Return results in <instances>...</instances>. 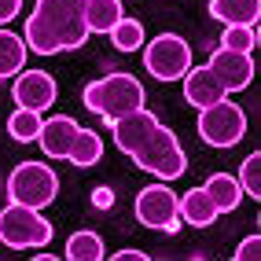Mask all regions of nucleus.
I'll return each instance as SVG.
<instances>
[{"label": "nucleus", "instance_id": "obj_25", "mask_svg": "<svg viewBox=\"0 0 261 261\" xmlns=\"http://www.w3.org/2000/svg\"><path fill=\"white\" fill-rule=\"evenodd\" d=\"M257 254H261V236H247L236 250V261H254Z\"/></svg>", "mask_w": 261, "mask_h": 261}, {"label": "nucleus", "instance_id": "obj_17", "mask_svg": "<svg viewBox=\"0 0 261 261\" xmlns=\"http://www.w3.org/2000/svg\"><path fill=\"white\" fill-rule=\"evenodd\" d=\"M125 15H121V0H89L85 4V22L92 33H111Z\"/></svg>", "mask_w": 261, "mask_h": 261}, {"label": "nucleus", "instance_id": "obj_16", "mask_svg": "<svg viewBox=\"0 0 261 261\" xmlns=\"http://www.w3.org/2000/svg\"><path fill=\"white\" fill-rule=\"evenodd\" d=\"M202 188H206V195H210V202L217 206V214H228V210H236V206H239V199H243V188H239V180H236V177H228V173H214V177L206 180Z\"/></svg>", "mask_w": 261, "mask_h": 261}, {"label": "nucleus", "instance_id": "obj_6", "mask_svg": "<svg viewBox=\"0 0 261 261\" xmlns=\"http://www.w3.org/2000/svg\"><path fill=\"white\" fill-rule=\"evenodd\" d=\"M247 133V114L232 99H217L214 107L199 114V136L210 147H236Z\"/></svg>", "mask_w": 261, "mask_h": 261}, {"label": "nucleus", "instance_id": "obj_13", "mask_svg": "<svg viewBox=\"0 0 261 261\" xmlns=\"http://www.w3.org/2000/svg\"><path fill=\"white\" fill-rule=\"evenodd\" d=\"M228 92L221 89V81L210 74V66H188V74H184V99L191 103V107H214L217 99H224Z\"/></svg>", "mask_w": 261, "mask_h": 261}, {"label": "nucleus", "instance_id": "obj_15", "mask_svg": "<svg viewBox=\"0 0 261 261\" xmlns=\"http://www.w3.org/2000/svg\"><path fill=\"white\" fill-rule=\"evenodd\" d=\"M217 217H221V214H217V206L210 202V195H206V188L184 191V199H180V221L195 224V228H210Z\"/></svg>", "mask_w": 261, "mask_h": 261}, {"label": "nucleus", "instance_id": "obj_12", "mask_svg": "<svg viewBox=\"0 0 261 261\" xmlns=\"http://www.w3.org/2000/svg\"><path fill=\"white\" fill-rule=\"evenodd\" d=\"M77 121L74 118H66V114H56V118H48L41 121V133H37V144L44 147L48 159H66L70 154V144H74V136H77Z\"/></svg>", "mask_w": 261, "mask_h": 261}, {"label": "nucleus", "instance_id": "obj_11", "mask_svg": "<svg viewBox=\"0 0 261 261\" xmlns=\"http://www.w3.org/2000/svg\"><path fill=\"white\" fill-rule=\"evenodd\" d=\"M11 96L26 111H44V107L56 103V81H51L44 70H26V74H19Z\"/></svg>", "mask_w": 261, "mask_h": 261}, {"label": "nucleus", "instance_id": "obj_19", "mask_svg": "<svg viewBox=\"0 0 261 261\" xmlns=\"http://www.w3.org/2000/svg\"><path fill=\"white\" fill-rule=\"evenodd\" d=\"M74 166H81V169H89V166H96L99 159H103V140L92 133V129H77V136H74V144H70V154H66Z\"/></svg>", "mask_w": 261, "mask_h": 261}, {"label": "nucleus", "instance_id": "obj_1", "mask_svg": "<svg viewBox=\"0 0 261 261\" xmlns=\"http://www.w3.org/2000/svg\"><path fill=\"white\" fill-rule=\"evenodd\" d=\"M85 4L89 0H37L26 19V48H33V56L81 48L92 33L85 22Z\"/></svg>", "mask_w": 261, "mask_h": 261}, {"label": "nucleus", "instance_id": "obj_2", "mask_svg": "<svg viewBox=\"0 0 261 261\" xmlns=\"http://www.w3.org/2000/svg\"><path fill=\"white\" fill-rule=\"evenodd\" d=\"M85 107L111 125L121 114L144 107V85L133 74H107V77H99L85 89Z\"/></svg>", "mask_w": 261, "mask_h": 261}, {"label": "nucleus", "instance_id": "obj_7", "mask_svg": "<svg viewBox=\"0 0 261 261\" xmlns=\"http://www.w3.org/2000/svg\"><path fill=\"white\" fill-rule=\"evenodd\" d=\"M144 66L151 70V77L159 81H180L191 66V48L177 33H159L147 48H144Z\"/></svg>", "mask_w": 261, "mask_h": 261}, {"label": "nucleus", "instance_id": "obj_20", "mask_svg": "<svg viewBox=\"0 0 261 261\" xmlns=\"http://www.w3.org/2000/svg\"><path fill=\"white\" fill-rule=\"evenodd\" d=\"M66 257L70 261H99L103 257V239L96 232H74L66 239Z\"/></svg>", "mask_w": 261, "mask_h": 261}, {"label": "nucleus", "instance_id": "obj_28", "mask_svg": "<svg viewBox=\"0 0 261 261\" xmlns=\"http://www.w3.org/2000/svg\"><path fill=\"white\" fill-rule=\"evenodd\" d=\"M114 257H118V261H147V254H144V250H118Z\"/></svg>", "mask_w": 261, "mask_h": 261}, {"label": "nucleus", "instance_id": "obj_8", "mask_svg": "<svg viewBox=\"0 0 261 261\" xmlns=\"http://www.w3.org/2000/svg\"><path fill=\"white\" fill-rule=\"evenodd\" d=\"M173 217H180V199L173 195L169 184H147L136 195V221L147 228H166Z\"/></svg>", "mask_w": 261, "mask_h": 261}, {"label": "nucleus", "instance_id": "obj_22", "mask_svg": "<svg viewBox=\"0 0 261 261\" xmlns=\"http://www.w3.org/2000/svg\"><path fill=\"white\" fill-rule=\"evenodd\" d=\"M111 41L118 51H136L144 44V26L136 22V19H121L114 30H111Z\"/></svg>", "mask_w": 261, "mask_h": 261}, {"label": "nucleus", "instance_id": "obj_26", "mask_svg": "<svg viewBox=\"0 0 261 261\" xmlns=\"http://www.w3.org/2000/svg\"><path fill=\"white\" fill-rule=\"evenodd\" d=\"M19 11H22V0H0V26H8Z\"/></svg>", "mask_w": 261, "mask_h": 261}, {"label": "nucleus", "instance_id": "obj_18", "mask_svg": "<svg viewBox=\"0 0 261 261\" xmlns=\"http://www.w3.org/2000/svg\"><path fill=\"white\" fill-rule=\"evenodd\" d=\"M26 63V41L11 30H0V81L15 77Z\"/></svg>", "mask_w": 261, "mask_h": 261}, {"label": "nucleus", "instance_id": "obj_29", "mask_svg": "<svg viewBox=\"0 0 261 261\" xmlns=\"http://www.w3.org/2000/svg\"><path fill=\"white\" fill-rule=\"evenodd\" d=\"M162 232H169V236H177V232H180V217H173V221L166 224V228H162Z\"/></svg>", "mask_w": 261, "mask_h": 261}, {"label": "nucleus", "instance_id": "obj_4", "mask_svg": "<svg viewBox=\"0 0 261 261\" xmlns=\"http://www.w3.org/2000/svg\"><path fill=\"white\" fill-rule=\"evenodd\" d=\"M59 195V177L44 162H22L11 169L8 177V202L30 206V210H44Z\"/></svg>", "mask_w": 261, "mask_h": 261}, {"label": "nucleus", "instance_id": "obj_5", "mask_svg": "<svg viewBox=\"0 0 261 261\" xmlns=\"http://www.w3.org/2000/svg\"><path fill=\"white\" fill-rule=\"evenodd\" d=\"M0 239L8 243L11 250H33V247H44L51 239V221L41 217L37 210L19 202H8L0 210Z\"/></svg>", "mask_w": 261, "mask_h": 261}, {"label": "nucleus", "instance_id": "obj_14", "mask_svg": "<svg viewBox=\"0 0 261 261\" xmlns=\"http://www.w3.org/2000/svg\"><path fill=\"white\" fill-rule=\"evenodd\" d=\"M261 15V0H210V19L224 26H254Z\"/></svg>", "mask_w": 261, "mask_h": 261}, {"label": "nucleus", "instance_id": "obj_9", "mask_svg": "<svg viewBox=\"0 0 261 261\" xmlns=\"http://www.w3.org/2000/svg\"><path fill=\"white\" fill-rule=\"evenodd\" d=\"M210 74L221 81L224 92H243L254 81V59L247 51H232V48H217L210 56Z\"/></svg>", "mask_w": 261, "mask_h": 261}, {"label": "nucleus", "instance_id": "obj_23", "mask_svg": "<svg viewBox=\"0 0 261 261\" xmlns=\"http://www.w3.org/2000/svg\"><path fill=\"white\" fill-rule=\"evenodd\" d=\"M254 44H257V30L254 26H228L221 33V48H232V51H254Z\"/></svg>", "mask_w": 261, "mask_h": 261}, {"label": "nucleus", "instance_id": "obj_3", "mask_svg": "<svg viewBox=\"0 0 261 261\" xmlns=\"http://www.w3.org/2000/svg\"><path fill=\"white\" fill-rule=\"evenodd\" d=\"M133 162L140 169H147V173H154L159 180H177L188 169V154L177 140V133L166 129V125H154V133L140 144V151L133 154Z\"/></svg>", "mask_w": 261, "mask_h": 261}, {"label": "nucleus", "instance_id": "obj_10", "mask_svg": "<svg viewBox=\"0 0 261 261\" xmlns=\"http://www.w3.org/2000/svg\"><path fill=\"white\" fill-rule=\"evenodd\" d=\"M154 125H159V118H154L147 107H140V111H129V114H121L118 121H111V129H114V140H118V147L129 154L140 151V144L147 140V136L154 133Z\"/></svg>", "mask_w": 261, "mask_h": 261}, {"label": "nucleus", "instance_id": "obj_27", "mask_svg": "<svg viewBox=\"0 0 261 261\" xmlns=\"http://www.w3.org/2000/svg\"><path fill=\"white\" fill-rule=\"evenodd\" d=\"M92 206H96V210H111V206H114V191L111 188H96L92 191Z\"/></svg>", "mask_w": 261, "mask_h": 261}, {"label": "nucleus", "instance_id": "obj_24", "mask_svg": "<svg viewBox=\"0 0 261 261\" xmlns=\"http://www.w3.org/2000/svg\"><path fill=\"white\" fill-rule=\"evenodd\" d=\"M239 188L247 191V195H254V199H261V154H250L247 162H243V169H239Z\"/></svg>", "mask_w": 261, "mask_h": 261}, {"label": "nucleus", "instance_id": "obj_21", "mask_svg": "<svg viewBox=\"0 0 261 261\" xmlns=\"http://www.w3.org/2000/svg\"><path fill=\"white\" fill-rule=\"evenodd\" d=\"M8 133H11V140H19V144L37 140V133H41V111H26V107H19V111L8 118Z\"/></svg>", "mask_w": 261, "mask_h": 261}]
</instances>
